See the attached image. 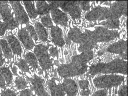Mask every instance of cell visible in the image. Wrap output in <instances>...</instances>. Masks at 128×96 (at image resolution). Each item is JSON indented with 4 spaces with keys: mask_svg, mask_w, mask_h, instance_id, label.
Instances as JSON below:
<instances>
[{
    "mask_svg": "<svg viewBox=\"0 0 128 96\" xmlns=\"http://www.w3.org/2000/svg\"><path fill=\"white\" fill-rule=\"evenodd\" d=\"M6 38L14 54L20 56L22 53V48L18 40L13 35H9Z\"/></svg>",
    "mask_w": 128,
    "mask_h": 96,
    "instance_id": "19",
    "label": "cell"
},
{
    "mask_svg": "<svg viewBox=\"0 0 128 96\" xmlns=\"http://www.w3.org/2000/svg\"><path fill=\"white\" fill-rule=\"evenodd\" d=\"M29 80L32 85V88L38 96H50L45 89L44 81L40 77L35 75L33 77L29 78Z\"/></svg>",
    "mask_w": 128,
    "mask_h": 96,
    "instance_id": "14",
    "label": "cell"
},
{
    "mask_svg": "<svg viewBox=\"0 0 128 96\" xmlns=\"http://www.w3.org/2000/svg\"><path fill=\"white\" fill-rule=\"evenodd\" d=\"M17 66L23 72L26 73L29 72V68L27 63L24 59H20L18 62Z\"/></svg>",
    "mask_w": 128,
    "mask_h": 96,
    "instance_id": "31",
    "label": "cell"
},
{
    "mask_svg": "<svg viewBox=\"0 0 128 96\" xmlns=\"http://www.w3.org/2000/svg\"><path fill=\"white\" fill-rule=\"evenodd\" d=\"M14 83L16 88L19 90H24L27 87V82L23 77H18L16 78Z\"/></svg>",
    "mask_w": 128,
    "mask_h": 96,
    "instance_id": "28",
    "label": "cell"
},
{
    "mask_svg": "<svg viewBox=\"0 0 128 96\" xmlns=\"http://www.w3.org/2000/svg\"><path fill=\"white\" fill-rule=\"evenodd\" d=\"M18 39L22 42L25 49L30 50L34 48V44L26 28L20 30L18 32Z\"/></svg>",
    "mask_w": 128,
    "mask_h": 96,
    "instance_id": "18",
    "label": "cell"
},
{
    "mask_svg": "<svg viewBox=\"0 0 128 96\" xmlns=\"http://www.w3.org/2000/svg\"><path fill=\"white\" fill-rule=\"evenodd\" d=\"M41 22L42 26L47 28H51L53 26L52 19L49 14L42 16L41 18Z\"/></svg>",
    "mask_w": 128,
    "mask_h": 96,
    "instance_id": "29",
    "label": "cell"
},
{
    "mask_svg": "<svg viewBox=\"0 0 128 96\" xmlns=\"http://www.w3.org/2000/svg\"><path fill=\"white\" fill-rule=\"evenodd\" d=\"M34 52L42 70L47 71L52 67L53 61L49 54L48 46L39 44L34 48Z\"/></svg>",
    "mask_w": 128,
    "mask_h": 96,
    "instance_id": "6",
    "label": "cell"
},
{
    "mask_svg": "<svg viewBox=\"0 0 128 96\" xmlns=\"http://www.w3.org/2000/svg\"><path fill=\"white\" fill-rule=\"evenodd\" d=\"M35 29L36 30L38 37L39 39L43 42H46L48 39V32L45 28L42 25L39 23L36 22L35 24Z\"/></svg>",
    "mask_w": 128,
    "mask_h": 96,
    "instance_id": "22",
    "label": "cell"
},
{
    "mask_svg": "<svg viewBox=\"0 0 128 96\" xmlns=\"http://www.w3.org/2000/svg\"><path fill=\"white\" fill-rule=\"evenodd\" d=\"M93 57L94 52L92 50L82 52L79 55L73 56L71 63L60 65L58 68V73L64 79L82 75L87 72V63Z\"/></svg>",
    "mask_w": 128,
    "mask_h": 96,
    "instance_id": "1",
    "label": "cell"
},
{
    "mask_svg": "<svg viewBox=\"0 0 128 96\" xmlns=\"http://www.w3.org/2000/svg\"><path fill=\"white\" fill-rule=\"evenodd\" d=\"M54 3L57 8H60L63 12L68 13L73 19L80 18L82 10L78 5V1H56Z\"/></svg>",
    "mask_w": 128,
    "mask_h": 96,
    "instance_id": "5",
    "label": "cell"
},
{
    "mask_svg": "<svg viewBox=\"0 0 128 96\" xmlns=\"http://www.w3.org/2000/svg\"><path fill=\"white\" fill-rule=\"evenodd\" d=\"M90 94H91V91L90 89L80 91L81 96H89Z\"/></svg>",
    "mask_w": 128,
    "mask_h": 96,
    "instance_id": "41",
    "label": "cell"
},
{
    "mask_svg": "<svg viewBox=\"0 0 128 96\" xmlns=\"http://www.w3.org/2000/svg\"><path fill=\"white\" fill-rule=\"evenodd\" d=\"M0 88L2 89L6 88L5 80L1 74H0Z\"/></svg>",
    "mask_w": 128,
    "mask_h": 96,
    "instance_id": "40",
    "label": "cell"
},
{
    "mask_svg": "<svg viewBox=\"0 0 128 96\" xmlns=\"http://www.w3.org/2000/svg\"><path fill=\"white\" fill-rule=\"evenodd\" d=\"M49 52L50 55L52 56L53 58L58 59V51L56 47H51L49 50Z\"/></svg>",
    "mask_w": 128,
    "mask_h": 96,
    "instance_id": "34",
    "label": "cell"
},
{
    "mask_svg": "<svg viewBox=\"0 0 128 96\" xmlns=\"http://www.w3.org/2000/svg\"><path fill=\"white\" fill-rule=\"evenodd\" d=\"M78 85L81 91L89 89V82L87 79H83L78 81Z\"/></svg>",
    "mask_w": 128,
    "mask_h": 96,
    "instance_id": "33",
    "label": "cell"
},
{
    "mask_svg": "<svg viewBox=\"0 0 128 96\" xmlns=\"http://www.w3.org/2000/svg\"><path fill=\"white\" fill-rule=\"evenodd\" d=\"M128 43L126 40H120L109 45L105 50L106 52L118 55L122 59L126 60Z\"/></svg>",
    "mask_w": 128,
    "mask_h": 96,
    "instance_id": "9",
    "label": "cell"
},
{
    "mask_svg": "<svg viewBox=\"0 0 128 96\" xmlns=\"http://www.w3.org/2000/svg\"><path fill=\"white\" fill-rule=\"evenodd\" d=\"M25 61L33 69L36 70L38 69V59L36 56L31 52H28L25 55Z\"/></svg>",
    "mask_w": 128,
    "mask_h": 96,
    "instance_id": "26",
    "label": "cell"
},
{
    "mask_svg": "<svg viewBox=\"0 0 128 96\" xmlns=\"http://www.w3.org/2000/svg\"><path fill=\"white\" fill-rule=\"evenodd\" d=\"M0 45L3 50L4 56L8 59H12L13 58V55L12 51L10 49L8 42L6 40L2 39L0 40Z\"/></svg>",
    "mask_w": 128,
    "mask_h": 96,
    "instance_id": "25",
    "label": "cell"
},
{
    "mask_svg": "<svg viewBox=\"0 0 128 96\" xmlns=\"http://www.w3.org/2000/svg\"><path fill=\"white\" fill-rule=\"evenodd\" d=\"M2 52L1 50V48L0 47V67H1L4 64V59L3 58L2 56Z\"/></svg>",
    "mask_w": 128,
    "mask_h": 96,
    "instance_id": "42",
    "label": "cell"
},
{
    "mask_svg": "<svg viewBox=\"0 0 128 96\" xmlns=\"http://www.w3.org/2000/svg\"><path fill=\"white\" fill-rule=\"evenodd\" d=\"M90 37L98 44V42H108L112 41L120 36L117 31L110 30L104 27H95L92 30H86Z\"/></svg>",
    "mask_w": 128,
    "mask_h": 96,
    "instance_id": "3",
    "label": "cell"
},
{
    "mask_svg": "<svg viewBox=\"0 0 128 96\" xmlns=\"http://www.w3.org/2000/svg\"><path fill=\"white\" fill-rule=\"evenodd\" d=\"M52 41L53 44L60 47L65 45V40L63 36L62 30L58 26H53L50 31Z\"/></svg>",
    "mask_w": 128,
    "mask_h": 96,
    "instance_id": "17",
    "label": "cell"
},
{
    "mask_svg": "<svg viewBox=\"0 0 128 96\" xmlns=\"http://www.w3.org/2000/svg\"><path fill=\"white\" fill-rule=\"evenodd\" d=\"M0 14L9 30H13L18 26V23L14 18L8 2L0 1Z\"/></svg>",
    "mask_w": 128,
    "mask_h": 96,
    "instance_id": "8",
    "label": "cell"
},
{
    "mask_svg": "<svg viewBox=\"0 0 128 96\" xmlns=\"http://www.w3.org/2000/svg\"><path fill=\"white\" fill-rule=\"evenodd\" d=\"M87 35H88L87 38L82 43L80 44V46L78 48V50L80 52L82 53L84 51H91L97 46L96 42H95L93 40H92L90 37V36L88 35V34Z\"/></svg>",
    "mask_w": 128,
    "mask_h": 96,
    "instance_id": "20",
    "label": "cell"
},
{
    "mask_svg": "<svg viewBox=\"0 0 128 96\" xmlns=\"http://www.w3.org/2000/svg\"><path fill=\"white\" fill-rule=\"evenodd\" d=\"M0 74L2 75L8 85H10L12 83L13 80V76L12 72L10 71L9 68L2 67L0 68Z\"/></svg>",
    "mask_w": 128,
    "mask_h": 96,
    "instance_id": "27",
    "label": "cell"
},
{
    "mask_svg": "<svg viewBox=\"0 0 128 96\" xmlns=\"http://www.w3.org/2000/svg\"><path fill=\"white\" fill-rule=\"evenodd\" d=\"M86 33L82 32L80 29L77 27L71 28L68 33L66 42L67 44H71V42L74 43L80 44L86 38Z\"/></svg>",
    "mask_w": 128,
    "mask_h": 96,
    "instance_id": "12",
    "label": "cell"
},
{
    "mask_svg": "<svg viewBox=\"0 0 128 96\" xmlns=\"http://www.w3.org/2000/svg\"><path fill=\"white\" fill-rule=\"evenodd\" d=\"M32 96H36V95H34V94H32Z\"/></svg>",
    "mask_w": 128,
    "mask_h": 96,
    "instance_id": "44",
    "label": "cell"
},
{
    "mask_svg": "<svg viewBox=\"0 0 128 96\" xmlns=\"http://www.w3.org/2000/svg\"><path fill=\"white\" fill-rule=\"evenodd\" d=\"M108 91L106 89H99L94 92L91 96H107Z\"/></svg>",
    "mask_w": 128,
    "mask_h": 96,
    "instance_id": "36",
    "label": "cell"
},
{
    "mask_svg": "<svg viewBox=\"0 0 128 96\" xmlns=\"http://www.w3.org/2000/svg\"><path fill=\"white\" fill-rule=\"evenodd\" d=\"M9 3L13 8L16 20L17 22L22 24L28 23L29 21V17L20 2L18 1H10Z\"/></svg>",
    "mask_w": 128,
    "mask_h": 96,
    "instance_id": "10",
    "label": "cell"
},
{
    "mask_svg": "<svg viewBox=\"0 0 128 96\" xmlns=\"http://www.w3.org/2000/svg\"><path fill=\"white\" fill-rule=\"evenodd\" d=\"M127 3V1H116L113 3L109 8L111 14L110 18L120 19L122 15L126 16Z\"/></svg>",
    "mask_w": 128,
    "mask_h": 96,
    "instance_id": "11",
    "label": "cell"
},
{
    "mask_svg": "<svg viewBox=\"0 0 128 96\" xmlns=\"http://www.w3.org/2000/svg\"><path fill=\"white\" fill-rule=\"evenodd\" d=\"M26 29L28 31V33H29V34L32 39H34V40L37 41L38 40V37L36 30L34 27H33V26H32L31 25L28 24L27 25Z\"/></svg>",
    "mask_w": 128,
    "mask_h": 96,
    "instance_id": "30",
    "label": "cell"
},
{
    "mask_svg": "<svg viewBox=\"0 0 128 96\" xmlns=\"http://www.w3.org/2000/svg\"><path fill=\"white\" fill-rule=\"evenodd\" d=\"M36 7L38 14H40L42 16L48 14L49 11H50L49 5L46 1H36Z\"/></svg>",
    "mask_w": 128,
    "mask_h": 96,
    "instance_id": "24",
    "label": "cell"
},
{
    "mask_svg": "<svg viewBox=\"0 0 128 96\" xmlns=\"http://www.w3.org/2000/svg\"><path fill=\"white\" fill-rule=\"evenodd\" d=\"M98 25L110 30H115L120 28V21L118 18H110L102 21Z\"/></svg>",
    "mask_w": 128,
    "mask_h": 96,
    "instance_id": "21",
    "label": "cell"
},
{
    "mask_svg": "<svg viewBox=\"0 0 128 96\" xmlns=\"http://www.w3.org/2000/svg\"><path fill=\"white\" fill-rule=\"evenodd\" d=\"M78 5L82 10L89 11L90 9V2L89 1H78Z\"/></svg>",
    "mask_w": 128,
    "mask_h": 96,
    "instance_id": "32",
    "label": "cell"
},
{
    "mask_svg": "<svg viewBox=\"0 0 128 96\" xmlns=\"http://www.w3.org/2000/svg\"><path fill=\"white\" fill-rule=\"evenodd\" d=\"M1 96H17L16 94L12 90L7 89L1 93Z\"/></svg>",
    "mask_w": 128,
    "mask_h": 96,
    "instance_id": "37",
    "label": "cell"
},
{
    "mask_svg": "<svg viewBox=\"0 0 128 96\" xmlns=\"http://www.w3.org/2000/svg\"><path fill=\"white\" fill-rule=\"evenodd\" d=\"M7 29V26L5 23H3L0 19V36H3Z\"/></svg>",
    "mask_w": 128,
    "mask_h": 96,
    "instance_id": "38",
    "label": "cell"
},
{
    "mask_svg": "<svg viewBox=\"0 0 128 96\" xmlns=\"http://www.w3.org/2000/svg\"><path fill=\"white\" fill-rule=\"evenodd\" d=\"M116 96H128V87L126 85H122L120 87L118 95Z\"/></svg>",
    "mask_w": 128,
    "mask_h": 96,
    "instance_id": "35",
    "label": "cell"
},
{
    "mask_svg": "<svg viewBox=\"0 0 128 96\" xmlns=\"http://www.w3.org/2000/svg\"><path fill=\"white\" fill-rule=\"evenodd\" d=\"M50 11L53 22L56 24L64 27L67 26L69 18L66 13L58 8H51Z\"/></svg>",
    "mask_w": 128,
    "mask_h": 96,
    "instance_id": "13",
    "label": "cell"
},
{
    "mask_svg": "<svg viewBox=\"0 0 128 96\" xmlns=\"http://www.w3.org/2000/svg\"><path fill=\"white\" fill-rule=\"evenodd\" d=\"M128 63L126 60L122 58H116L107 63L98 62L92 65L88 71V74L91 76L96 75L122 74L127 75Z\"/></svg>",
    "mask_w": 128,
    "mask_h": 96,
    "instance_id": "2",
    "label": "cell"
},
{
    "mask_svg": "<svg viewBox=\"0 0 128 96\" xmlns=\"http://www.w3.org/2000/svg\"><path fill=\"white\" fill-rule=\"evenodd\" d=\"M23 2L29 17L32 19L36 18L38 15V13L35 7L34 2L25 1H23Z\"/></svg>",
    "mask_w": 128,
    "mask_h": 96,
    "instance_id": "23",
    "label": "cell"
},
{
    "mask_svg": "<svg viewBox=\"0 0 128 96\" xmlns=\"http://www.w3.org/2000/svg\"><path fill=\"white\" fill-rule=\"evenodd\" d=\"M111 14L109 8L98 6L88 12L85 15V18L89 22L104 21L111 17Z\"/></svg>",
    "mask_w": 128,
    "mask_h": 96,
    "instance_id": "7",
    "label": "cell"
},
{
    "mask_svg": "<svg viewBox=\"0 0 128 96\" xmlns=\"http://www.w3.org/2000/svg\"><path fill=\"white\" fill-rule=\"evenodd\" d=\"M20 96H32L31 92L29 89H25L20 93Z\"/></svg>",
    "mask_w": 128,
    "mask_h": 96,
    "instance_id": "39",
    "label": "cell"
},
{
    "mask_svg": "<svg viewBox=\"0 0 128 96\" xmlns=\"http://www.w3.org/2000/svg\"><path fill=\"white\" fill-rule=\"evenodd\" d=\"M124 80V77L116 74H108L98 76L93 79L94 86L98 89H109L118 87Z\"/></svg>",
    "mask_w": 128,
    "mask_h": 96,
    "instance_id": "4",
    "label": "cell"
},
{
    "mask_svg": "<svg viewBox=\"0 0 128 96\" xmlns=\"http://www.w3.org/2000/svg\"><path fill=\"white\" fill-rule=\"evenodd\" d=\"M12 72L14 75L18 76V69L16 67H14L12 68Z\"/></svg>",
    "mask_w": 128,
    "mask_h": 96,
    "instance_id": "43",
    "label": "cell"
},
{
    "mask_svg": "<svg viewBox=\"0 0 128 96\" xmlns=\"http://www.w3.org/2000/svg\"><path fill=\"white\" fill-rule=\"evenodd\" d=\"M62 87L67 96H76L78 89V84L73 79L71 78L64 79Z\"/></svg>",
    "mask_w": 128,
    "mask_h": 96,
    "instance_id": "16",
    "label": "cell"
},
{
    "mask_svg": "<svg viewBox=\"0 0 128 96\" xmlns=\"http://www.w3.org/2000/svg\"><path fill=\"white\" fill-rule=\"evenodd\" d=\"M47 85L51 96H65L62 84L54 78L49 79L47 81Z\"/></svg>",
    "mask_w": 128,
    "mask_h": 96,
    "instance_id": "15",
    "label": "cell"
}]
</instances>
